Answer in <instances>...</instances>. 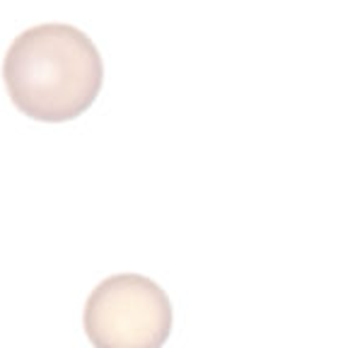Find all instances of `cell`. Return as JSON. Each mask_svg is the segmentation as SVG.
<instances>
[{"mask_svg":"<svg viewBox=\"0 0 355 348\" xmlns=\"http://www.w3.org/2000/svg\"><path fill=\"white\" fill-rule=\"evenodd\" d=\"M3 80L22 114L61 123L92 107L102 89L104 63L83 29L44 22L12 39L3 61Z\"/></svg>","mask_w":355,"mask_h":348,"instance_id":"obj_1","label":"cell"},{"mask_svg":"<svg viewBox=\"0 0 355 348\" xmlns=\"http://www.w3.org/2000/svg\"><path fill=\"white\" fill-rule=\"evenodd\" d=\"M83 322L94 348H162L172 334L174 312L153 278L114 273L87 295Z\"/></svg>","mask_w":355,"mask_h":348,"instance_id":"obj_2","label":"cell"}]
</instances>
